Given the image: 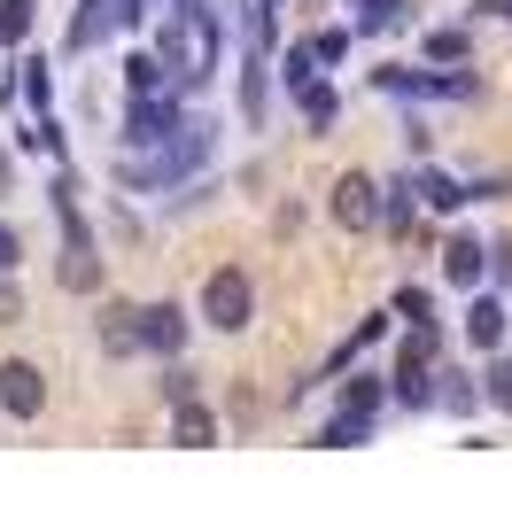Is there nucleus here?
I'll list each match as a JSON object with an SVG mask.
<instances>
[{
	"mask_svg": "<svg viewBox=\"0 0 512 512\" xmlns=\"http://www.w3.org/2000/svg\"><path fill=\"white\" fill-rule=\"evenodd\" d=\"M295 117H303L311 132H326L334 117H342V94H334L326 78H311V86H295Z\"/></svg>",
	"mask_w": 512,
	"mask_h": 512,
	"instance_id": "nucleus-21",
	"label": "nucleus"
},
{
	"mask_svg": "<svg viewBox=\"0 0 512 512\" xmlns=\"http://www.w3.org/2000/svg\"><path fill=\"white\" fill-rule=\"evenodd\" d=\"M272 78H280V86H311V78H319V63H311V47H303V39H288V47H272Z\"/></svg>",
	"mask_w": 512,
	"mask_h": 512,
	"instance_id": "nucleus-25",
	"label": "nucleus"
},
{
	"mask_svg": "<svg viewBox=\"0 0 512 512\" xmlns=\"http://www.w3.org/2000/svg\"><path fill=\"white\" fill-rule=\"evenodd\" d=\"M435 140H427V117H404V163H427Z\"/></svg>",
	"mask_w": 512,
	"mask_h": 512,
	"instance_id": "nucleus-32",
	"label": "nucleus"
},
{
	"mask_svg": "<svg viewBox=\"0 0 512 512\" xmlns=\"http://www.w3.org/2000/svg\"><path fill=\"white\" fill-rule=\"evenodd\" d=\"M326 210H334V225H350V233H373V225H381V179L342 171L334 194H326Z\"/></svg>",
	"mask_w": 512,
	"mask_h": 512,
	"instance_id": "nucleus-9",
	"label": "nucleus"
},
{
	"mask_svg": "<svg viewBox=\"0 0 512 512\" xmlns=\"http://www.w3.org/2000/svg\"><path fill=\"white\" fill-rule=\"evenodd\" d=\"M125 86H132V94H156V86H171V78H163L156 55H125Z\"/></svg>",
	"mask_w": 512,
	"mask_h": 512,
	"instance_id": "nucleus-30",
	"label": "nucleus"
},
{
	"mask_svg": "<svg viewBox=\"0 0 512 512\" xmlns=\"http://www.w3.org/2000/svg\"><path fill=\"white\" fill-rule=\"evenodd\" d=\"M412 225H419V187H412V171H404V179H388V187H381V233L404 241Z\"/></svg>",
	"mask_w": 512,
	"mask_h": 512,
	"instance_id": "nucleus-19",
	"label": "nucleus"
},
{
	"mask_svg": "<svg viewBox=\"0 0 512 512\" xmlns=\"http://www.w3.org/2000/svg\"><path fill=\"white\" fill-rule=\"evenodd\" d=\"M8 94L24 101V117L55 109V63H47L39 47H24V55H16V78H8Z\"/></svg>",
	"mask_w": 512,
	"mask_h": 512,
	"instance_id": "nucleus-13",
	"label": "nucleus"
},
{
	"mask_svg": "<svg viewBox=\"0 0 512 512\" xmlns=\"http://www.w3.org/2000/svg\"><path fill=\"white\" fill-rule=\"evenodd\" d=\"M443 288H489V241L481 233H450L443 241Z\"/></svg>",
	"mask_w": 512,
	"mask_h": 512,
	"instance_id": "nucleus-11",
	"label": "nucleus"
},
{
	"mask_svg": "<svg viewBox=\"0 0 512 512\" xmlns=\"http://www.w3.org/2000/svg\"><path fill=\"white\" fill-rule=\"evenodd\" d=\"M489 280H497V288H512V241H489Z\"/></svg>",
	"mask_w": 512,
	"mask_h": 512,
	"instance_id": "nucleus-35",
	"label": "nucleus"
},
{
	"mask_svg": "<svg viewBox=\"0 0 512 512\" xmlns=\"http://www.w3.org/2000/svg\"><path fill=\"white\" fill-rule=\"evenodd\" d=\"M163 63V78H171V94H202L210 78L225 70V24L210 0H187V8H171L156 24V47H148Z\"/></svg>",
	"mask_w": 512,
	"mask_h": 512,
	"instance_id": "nucleus-1",
	"label": "nucleus"
},
{
	"mask_svg": "<svg viewBox=\"0 0 512 512\" xmlns=\"http://www.w3.org/2000/svg\"><path fill=\"white\" fill-rule=\"evenodd\" d=\"M16 264H24V233L0 218V272H16Z\"/></svg>",
	"mask_w": 512,
	"mask_h": 512,
	"instance_id": "nucleus-34",
	"label": "nucleus"
},
{
	"mask_svg": "<svg viewBox=\"0 0 512 512\" xmlns=\"http://www.w3.org/2000/svg\"><path fill=\"white\" fill-rule=\"evenodd\" d=\"M101 357H140V334H132V303H101Z\"/></svg>",
	"mask_w": 512,
	"mask_h": 512,
	"instance_id": "nucleus-22",
	"label": "nucleus"
},
{
	"mask_svg": "<svg viewBox=\"0 0 512 512\" xmlns=\"http://www.w3.org/2000/svg\"><path fill=\"white\" fill-rule=\"evenodd\" d=\"M373 86L396 101H481V78L466 63H381L373 70Z\"/></svg>",
	"mask_w": 512,
	"mask_h": 512,
	"instance_id": "nucleus-3",
	"label": "nucleus"
},
{
	"mask_svg": "<svg viewBox=\"0 0 512 512\" xmlns=\"http://www.w3.org/2000/svg\"><path fill=\"white\" fill-rule=\"evenodd\" d=\"M163 365H171V373H163V404H187V396H194V381H202V373H187L179 357H163Z\"/></svg>",
	"mask_w": 512,
	"mask_h": 512,
	"instance_id": "nucleus-31",
	"label": "nucleus"
},
{
	"mask_svg": "<svg viewBox=\"0 0 512 512\" xmlns=\"http://www.w3.org/2000/svg\"><path fill=\"white\" fill-rule=\"evenodd\" d=\"M481 404L512 419V350H489V357H481Z\"/></svg>",
	"mask_w": 512,
	"mask_h": 512,
	"instance_id": "nucleus-23",
	"label": "nucleus"
},
{
	"mask_svg": "<svg viewBox=\"0 0 512 512\" xmlns=\"http://www.w3.org/2000/svg\"><path fill=\"white\" fill-rule=\"evenodd\" d=\"M249 319H256V280L241 264L210 272V280H202V326H210V334H249Z\"/></svg>",
	"mask_w": 512,
	"mask_h": 512,
	"instance_id": "nucleus-4",
	"label": "nucleus"
},
{
	"mask_svg": "<svg viewBox=\"0 0 512 512\" xmlns=\"http://www.w3.org/2000/svg\"><path fill=\"white\" fill-rule=\"evenodd\" d=\"M264 8H288V0H264Z\"/></svg>",
	"mask_w": 512,
	"mask_h": 512,
	"instance_id": "nucleus-40",
	"label": "nucleus"
},
{
	"mask_svg": "<svg viewBox=\"0 0 512 512\" xmlns=\"http://www.w3.org/2000/svg\"><path fill=\"white\" fill-rule=\"evenodd\" d=\"M32 0H0V47H24V39H32Z\"/></svg>",
	"mask_w": 512,
	"mask_h": 512,
	"instance_id": "nucleus-28",
	"label": "nucleus"
},
{
	"mask_svg": "<svg viewBox=\"0 0 512 512\" xmlns=\"http://www.w3.org/2000/svg\"><path fill=\"white\" fill-rule=\"evenodd\" d=\"M0 326H24V288H16V272H0Z\"/></svg>",
	"mask_w": 512,
	"mask_h": 512,
	"instance_id": "nucleus-33",
	"label": "nucleus"
},
{
	"mask_svg": "<svg viewBox=\"0 0 512 512\" xmlns=\"http://www.w3.org/2000/svg\"><path fill=\"white\" fill-rule=\"evenodd\" d=\"M466 8H474V16H505V24H512V0H466Z\"/></svg>",
	"mask_w": 512,
	"mask_h": 512,
	"instance_id": "nucleus-38",
	"label": "nucleus"
},
{
	"mask_svg": "<svg viewBox=\"0 0 512 512\" xmlns=\"http://www.w3.org/2000/svg\"><path fill=\"white\" fill-rule=\"evenodd\" d=\"M466 350L489 357V350H505V334H512V303L505 295H489V288H466Z\"/></svg>",
	"mask_w": 512,
	"mask_h": 512,
	"instance_id": "nucleus-7",
	"label": "nucleus"
},
{
	"mask_svg": "<svg viewBox=\"0 0 512 512\" xmlns=\"http://www.w3.org/2000/svg\"><path fill=\"white\" fill-rule=\"evenodd\" d=\"M381 404H388L381 373H350V381L334 388V412H342V419H381Z\"/></svg>",
	"mask_w": 512,
	"mask_h": 512,
	"instance_id": "nucleus-16",
	"label": "nucleus"
},
{
	"mask_svg": "<svg viewBox=\"0 0 512 512\" xmlns=\"http://www.w3.org/2000/svg\"><path fill=\"white\" fill-rule=\"evenodd\" d=\"M388 319H435V288H396V303H388Z\"/></svg>",
	"mask_w": 512,
	"mask_h": 512,
	"instance_id": "nucleus-29",
	"label": "nucleus"
},
{
	"mask_svg": "<svg viewBox=\"0 0 512 512\" xmlns=\"http://www.w3.org/2000/svg\"><path fill=\"white\" fill-rule=\"evenodd\" d=\"M357 16H350V32L357 39H373V32H404V0H350Z\"/></svg>",
	"mask_w": 512,
	"mask_h": 512,
	"instance_id": "nucleus-24",
	"label": "nucleus"
},
{
	"mask_svg": "<svg viewBox=\"0 0 512 512\" xmlns=\"http://www.w3.org/2000/svg\"><path fill=\"white\" fill-rule=\"evenodd\" d=\"M179 125H187V94H171V86L125 101V148H156V140H171Z\"/></svg>",
	"mask_w": 512,
	"mask_h": 512,
	"instance_id": "nucleus-6",
	"label": "nucleus"
},
{
	"mask_svg": "<svg viewBox=\"0 0 512 512\" xmlns=\"http://www.w3.org/2000/svg\"><path fill=\"white\" fill-rule=\"evenodd\" d=\"M55 280H63L70 295H101V288H109V272H101V241H63Z\"/></svg>",
	"mask_w": 512,
	"mask_h": 512,
	"instance_id": "nucleus-14",
	"label": "nucleus"
},
{
	"mask_svg": "<svg viewBox=\"0 0 512 512\" xmlns=\"http://www.w3.org/2000/svg\"><path fill=\"white\" fill-rule=\"evenodd\" d=\"M39 404H47V373H39L32 357H8V365H0V412L39 419Z\"/></svg>",
	"mask_w": 512,
	"mask_h": 512,
	"instance_id": "nucleus-10",
	"label": "nucleus"
},
{
	"mask_svg": "<svg viewBox=\"0 0 512 512\" xmlns=\"http://www.w3.org/2000/svg\"><path fill=\"white\" fill-rule=\"evenodd\" d=\"M412 187H419V210H435V218H450V210L474 202V179H458L443 163H412Z\"/></svg>",
	"mask_w": 512,
	"mask_h": 512,
	"instance_id": "nucleus-12",
	"label": "nucleus"
},
{
	"mask_svg": "<svg viewBox=\"0 0 512 512\" xmlns=\"http://www.w3.org/2000/svg\"><path fill=\"white\" fill-rule=\"evenodd\" d=\"M350 334H357V350H373V342H381V334H388V311H373V319H357Z\"/></svg>",
	"mask_w": 512,
	"mask_h": 512,
	"instance_id": "nucleus-36",
	"label": "nucleus"
},
{
	"mask_svg": "<svg viewBox=\"0 0 512 512\" xmlns=\"http://www.w3.org/2000/svg\"><path fill=\"white\" fill-rule=\"evenodd\" d=\"M210 156H218V125H210V117H187V125L171 132V140H156V148H125V156H117V187L125 194H171V187H187Z\"/></svg>",
	"mask_w": 512,
	"mask_h": 512,
	"instance_id": "nucleus-2",
	"label": "nucleus"
},
{
	"mask_svg": "<svg viewBox=\"0 0 512 512\" xmlns=\"http://www.w3.org/2000/svg\"><path fill=\"white\" fill-rule=\"evenodd\" d=\"M16 156H39V163H70V148H63V125H55V109H39V117H24V132H16Z\"/></svg>",
	"mask_w": 512,
	"mask_h": 512,
	"instance_id": "nucleus-17",
	"label": "nucleus"
},
{
	"mask_svg": "<svg viewBox=\"0 0 512 512\" xmlns=\"http://www.w3.org/2000/svg\"><path fill=\"white\" fill-rule=\"evenodd\" d=\"M16 194V148H0V202Z\"/></svg>",
	"mask_w": 512,
	"mask_h": 512,
	"instance_id": "nucleus-37",
	"label": "nucleus"
},
{
	"mask_svg": "<svg viewBox=\"0 0 512 512\" xmlns=\"http://www.w3.org/2000/svg\"><path fill=\"white\" fill-rule=\"evenodd\" d=\"M171 8H187V0H148V16H171Z\"/></svg>",
	"mask_w": 512,
	"mask_h": 512,
	"instance_id": "nucleus-39",
	"label": "nucleus"
},
{
	"mask_svg": "<svg viewBox=\"0 0 512 512\" xmlns=\"http://www.w3.org/2000/svg\"><path fill=\"white\" fill-rule=\"evenodd\" d=\"M132 24H148V0H78V16H70L63 47H70V55H94L101 39L132 32Z\"/></svg>",
	"mask_w": 512,
	"mask_h": 512,
	"instance_id": "nucleus-5",
	"label": "nucleus"
},
{
	"mask_svg": "<svg viewBox=\"0 0 512 512\" xmlns=\"http://www.w3.org/2000/svg\"><path fill=\"white\" fill-rule=\"evenodd\" d=\"M357 443H373V419H326L319 435H311V450H357Z\"/></svg>",
	"mask_w": 512,
	"mask_h": 512,
	"instance_id": "nucleus-26",
	"label": "nucleus"
},
{
	"mask_svg": "<svg viewBox=\"0 0 512 512\" xmlns=\"http://www.w3.org/2000/svg\"><path fill=\"white\" fill-rule=\"evenodd\" d=\"M303 47H311V63H319V70H334V63H350L357 32H350V24H326V32H311Z\"/></svg>",
	"mask_w": 512,
	"mask_h": 512,
	"instance_id": "nucleus-27",
	"label": "nucleus"
},
{
	"mask_svg": "<svg viewBox=\"0 0 512 512\" xmlns=\"http://www.w3.org/2000/svg\"><path fill=\"white\" fill-rule=\"evenodd\" d=\"M171 443H179V450H210V443H218V412H210L202 396L171 404Z\"/></svg>",
	"mask_w": 512,
	"mask_h": 512,
	"instance_id": "nucleus-15",
	"label": "nucleus"
},
{
	"mask_svg": "<svg viewBox=\"0 0 512 512\" xmlns=\"http://www.w3.org/2000/svg\"><path fill=\"white\" fill-rule=\"evenodd\" d=\"M132 334H140V357H179L187 350V311L179 303H132Z\"/></svg>",
	"mask_w": 512,
	"mask_h": 512,
	"instance_id": "nucleus-8",
	"label": "nucleus"
},
{
	"mask_svg": "<svg viewBox=\"0 0 512 512\" xmlns=\"http://www.w3.org/2000/svg\"><path fill=\"white\" fill-rule=\"evenodd\" d=\"M419 55H427V63H474V32H466V24H435V32L419 39Z\"/></svg>",
	"mask_w": 512,
	"mask_h": 512,
	"instance_id": "nucleus-20",
	"label": "nucleus"
},
{
	"mask_svg": "<svg viewBox=\"0 0 512 512\" xmlns=\"http://www.w3.org/2000/svg\"><path fill=\"white\" fill-rule=\"evenodd\" d=\"M474 404H481V381H474V373H458V365H435V412L474 419Z\"/></svg>",
	"mask_w": 512,
	"mask_h": 512,
	"instance_id": "nucleus-18",
	"label": "nucleus"
}]
</instances>
